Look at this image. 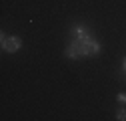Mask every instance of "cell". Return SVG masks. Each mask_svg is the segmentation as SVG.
<instances>
[{
	"label": "cell",
	"instance_id": "5",
	"mask_svg": "<svg viewBox=\"0 0 126 121\" xmlns=\"http://www.w3.org/2000/svg\"><path fill=\"white\" fill-rule=\"evenodd\" d=\"M118 101L124 105V103H126V93H120V95H118Z\"/></svg>",
	"mask_w": 126,
	"mask_h": 121
},
{
	"label": "cell",
	"instance_id": "7",
	"mask_svg": "<svg viewBox=\"0 0 126 121\" xmlns=\"http://www.w3.org/2000/svg\"><path fill=\"white\" fill-rule=\"evenodd\" d=\"M124 63H126V59H124Z\"/></svg>",
	"mask_w": 126,
	"mask_h": 121
},
{
	"label": "cell",
	"instance_id": "3",
	"mask_svg": "<svg viewBox=\"0 0 126 121\" xmlns=\"http://www.w3.org/2000/svg\"><path fill=\"white\" fill-rule=\"evenodd\" d=\"M74 51H78V47H76V44H72V47L66 51V55H68L70 59H74V57H76V53H74Z\"/></svg>",
	"mask_w": 126,
	"mask_h": 121
},
{
	"label": "cell",
	"instance_id": "6",
	"mask_svg": "<svg viewBox=\"0 0 126 121\" xmlns=\"http://www.w3.org/2000/svg\"><path fill=\"white\" fill-rule=\"evenodd\" d=\"M124 69H126V63H124Z\"/></svg>",
	"mask_w": 126,
	"mask_h": 121
},
{
	"label": "cell",
	"instance_id": "2",
	"mask_svg": "<svg viewBox=\"0 0 126 121\" xmlns=\"http://www.w3.org/2000/svg\"><path fill=\"white\" fill-rule=\"evenodd\" d=\"M22 47V40L18 36H2V49L8 53H16Z\"/></svg>",
	"mask_w": 126,
	"mask_h": 121
},
{
	"label": "cell",
	"instance_id": "1",
	"mask_svg": "<svg viewBox=\"0 0 126 121\" xmlns=\"http://www.w3.org/2000/svg\"><path fill=\"white\" fill-rule=\"evenodd\" d=\"M76 47H78V51H80L82 55H96L98 51H100V47H98V42H94V40H80V42H76Z\"/></svg>",
	"mask_w": 126,
	"mask_h": 121
},
{
	"label": "cell",
	"instance_id": "4",
	"mask_svg": "<svg viewBox=\"0 0 126 121\" xmlns=\"http://www.w3.org/2000/svg\"><path fill=\"white\" fill-rule=\"evenodd\" d=\"M116 119L124 121V119H126V109H120V111H118V115H116Z\"/></svg>",
	"mask_w": 126,
	"mask_h": 121
}]
</instances>
